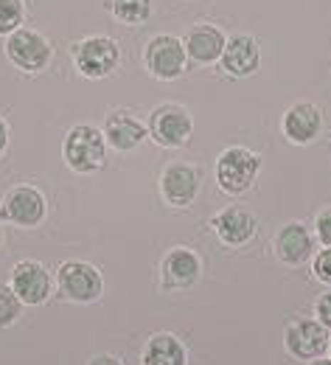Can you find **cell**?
<instances>
[{"mask_svg":"<svg viewBox=\"0 0 331 365\" xmlns=\"http://www.w3.org/2000/svg\"><path fill=\"white\" fill-rule=\"evenodd\" d=\"M225 43H228V37L214 23H196V26H191L189 34L183 37L186 53H189V59L194 65H214V62H219V56L225 51Z\"/></svg>","mask_w":331,"mask_h":365,"instance_id":"ac0fdd59","label":"cell"},{"mask_svg":"<svg viewBox=\"0 0 331 365\" xmlns=\"http://www.w3.org/2000/svg\"><path fill=\"white\" fill-rule=\"evenodd\" d=\"M26 0H0V37L14 34L26 23Z\"/></svg>","mask_w":331,"mask_h":365,"instance_id":"44dd1931","label":"cell"},{"mask_svg":"<svg viewBox=\"0 0 331 365\" xmlns=\"http://www.w3.org/2000/svg\"><path fill=\"white\" fill-rule=\"evenodd\" d=\"M160 273H163V289L183 292V289H191L199 281L202 262H199V256L191 247H172L163 256Z\"/></svg>","mask_w":331,"mask_h":365,"instance_id":"2e32d148","label":"cell"},{"mask_svg":"<svg viewBox=\"0 0 331 365\" xmlns=\"http://www.w3.org/2000/svg\"><path fill=\"white\" fill-rule=\"evenodd\" d=\"M3 53L6 59L20 71V73H43L51 59H53V46L43 31L37 29H17L14 34L6 37V46H3Z\"/></svg>","mask_w":331,"mask_h":365,"instance_id":"277c9868","label":"cell"},{"mask_svg":"<svg viewBox=\"0 0 331 365\" xmlns=\"http://www.w3.org/2000/svg\"><path fill=\"white\" fill-rule=\"evenodd\" d=\"M273 247H275V256H278L281 264L300 267L315 253V236L309 233V228L303 222H286L284 228L275 233Z\"/></svg>","mask_w":331,"mask_h":365,"instance_id":"e0dca14e","label":"cell"},{"mask_svg":"<svg viewBox=\"0 0 331 365\" xmlns=\"http://www.w3.org/2000/svg\"><path fill=\"white\" fill-rule=\"evenodd\" d=\"M329 329L320 323V320H309V318H300V320H292L286 326V334H284V346L286 351L295 357V360H317L329 351Z\"/></svg>","mask_w":331,"mask_h":365,"instance_id":"30bf717a","label":"cell"},{"mask_svg":"<svg viewBox=\"0 0 331 365\" xmlns=\"http://www.w3.org/2000/svg\"><path fill=\"white\" fill-rule=\"evenodd\" d=\"M56 295L68 304H95L104 295V278L90 262H65L56 270Z\"/></svg>","mask_w":331,"mask_h":365,"instance_id":"ba28073f","label":"cell"},{"mask_svg":"<svg viewBox=\"0 0 331 365\" xmlns=\"http://www.w3.org/2000/svg\"><path fill=\"white\" fill-rule=\"evenodd\" d=\"M0 247H3V228H0Z\"/></svg>","mask_w":331,"mask_h":365,"instance_id":"f1b7e54d","label":"cell"},{"mask_svg":"<svg viewBox=\"0 0 331 365\" xmlns=\"http://www.w3.org/2000/svg\"><path fill=\"white\" fill-rule=\"evenodd\" d=\"M329 354H331V337H329Z\"/></svg>","mask_w":331,"mask_h":365,"instance_id":"f546056e","label":"cell"},{"mask_svg":"<svg viewBox=\"0 0 331 365\" xmlns=\"http://www.w3.org/2000/svg\"><path fill=\"white\" fill-rule=\"evenodd\" d=\"M146 130H149V138L157 146H163V149H180L194 135V115L189 113V107L174 104V101L157 104L149 113Z\"/></svg>","mask_w":331,"mask_h":365,"instance_id":"8992f818","label":"cell"},{"mask_svg":"<svg viewBox=\"0 0 331 365\" xmlns=\"http://www.w3.org/2000/svg\"><path fill=\"white\" fill-rule=\"evenodd\" d=\"M62 160L73 175H93L104 169L107 160V140L104 133L93 124H76L65 133L62 140Z\"/></svg>","mask_w":331,"mask_h":365,"instance_id":"6da1fadb","label":"cell"},{"mask_svg":"<svg viewBox=\"0 0 331 365\" xmlns=\"http://www.w3.org/2000/svg\"><path fill=\"white\" fill-rule=\"evenodd\" d=\"M104 140L107 146H112L115 152H135L143 140L149 138V130L141 118H135L130 110H112L104 118Z\"/></svg>","mask_w":331,"mask_h":365,"instance_id":"9a60e30c","label":"cell"},{"mask_svg":"<svg viewBox=\"0 0 331 365\" xmlns=\"http://www.w3.org/2000/svg\"><path fill=\"white\" fill-rule=\"evenodd\" d=\"M70 59H73V68L79 76L107 79L121 65V46L107 34H93V37H85L70 46Z\"/></svg>","mask_w":331,"mask_h":365,"instance_id":"7a4b0ae2","label":"cell"},{"mask_svg":"<svg viewBox=\"0 0 331 365\" xmlns=\"http://www.w3.org/2000/svg\"><path fill=\"white\" fill-rule=\"evenodd\" d=\"M9 287L23 301V307H40L53 295V275H51V270L43 262L23 259V262L14 264Z\"/></svg>","mask_w":331,"mask_h":365,"instance_id":"9c48e42d","label":"cell"},{"mask_svg":"<svg viewBox=\"0 0 331 365\" xmlns=\"http://www.w3.org/2000/svg\"><path fill=\"white\" fill-rule=\"evenodd\" d=\"M160 194L172 208H189L199 194V169L191 163H169L160 175Z\"/></svg>","mask_w":331,"mask_h":365,"instance_id":"5bb4252c","label":"cell"},{"mask_svg":"<svg viewBox=\"0 0 331 365\" xmlns=\"http://www.w3.org/2000/svg\"><path fill=\"white\" fill-rule=\"evenodd\" d=\"M48 217V200L37 185H14L0 197V220L14 228L31 230Z\"/></svg>","mask_w":331,"mask_h":365,"instance_id":"52a82bcc","label":"cell"},{"mask_svg":"<svg viewBox=\"0 0 331 365\" xmlns=\"http://www.w3.org/2000/svg\"><path fill=\"white\" fill-rule=\"evenodd\" d=\"M143 68L157 82H174L189 68V53L180 37L174 34H154L143 48Z\"/></svg>","mask_w":331,"mask_h":365,"instance_id":"5b68a950","label":"cell"},{"mask_svg":"<svg viewBox=\"0 0 331 365\" xmlns=\"http://www.w3.org/2000/svg\"><path fill=\"white\" fill-rule=\"evenodd\" d=\"M9 138H11V130H9V121L0 115V158L6 155V149H9Z\"/></svg>","mask_w":331,"mask_h":365,"instance_id":"484cf974","label":"cell"},{"mask_svg":"<svg viewBox=\"0 0 331 365\" xmlns=\"http://www.w3.org/2000/svg\"><path fill=\"white\" fill-rule=\"evenodd\" d=\"M20 312H23V301L11 292L9 284H0V329L17 323Z\"/></svg>","mask_w":331,"mask_h":365,"instance_id":"7402d4cb","label":"cell"},{"mask_svg":"<svg viewBox=\"0 0 331 365\" xmlns=\"http://www.w3.org/2000/svg\"><path fill=\"white\" fill-rule=\"evenodd\" d=\"M211 228L225 247H244L256 239L258 220L244 205H228V208H222L219 214L211 217Z\"/></svg>","mask_w":331,"mask_h":365,"instance_id":"8fae6325","label":"cell"},{"mask_svg":"<svg viewBox=\"0 0 331 365\" xmlns=\"http://www.w3.org/2000/svg\"><path fill=\"white\" fill-rule=\"evenodd\" d=\"M258 175H261V155L247 146H228L216 158V182L231 197L250 191Z\"/></svg>","mask_w":331,"mask_h":365,"instance_id":"3957f363","label":"cell"},{"mask_svg":"<svg viewBox=\"0 0 331 365\" xmlns=\"http://www.w3.org/2000/svg\"><path fill=\"white\" fill-rule=\"evenodd\" d=\"M189 354L186 346L180 343V337L174 334H152L146 349H143V365H186Z\"/></svg>","mask_w":331,"mask_h":365,"instance_id":"d6986e66","label":"cell"},{"mask_svg":"<svg viewBox=\"0 0 331 365\" xmlns=\"http://www.w3.org/2000/svg\"><path fill=\"white\" fill-rule=\"evenodd\" d=\"M281 133L289 143L295 146H306L312 140H317L323 133V113L317 104L312 101H298L281 115Z\"/></svg>","mask_w":331,"mask_h":365,"instance_id":"4fadbf2b","label":"cell"},{"mask_svg":"<svg viewBox=\"0 0 331 365\" xmlns=\"http://www.w3.org/2000/svg\"><path fill=\"white\" fill-rule=\"evenodd\" d=\"M306 365H331V360H326V357H317V360H309Z\"/></svg>","mask_w":331,"mask_h":365,"instance_id":"83f0119b","label":"cell"},{"mask_svg":"<svg viewBox=\"0 0 331 365\" xmlns=\"http://www.w3.org/2000/svg\"><path fill=\"white\" fill-rule=\"evenodd\" d=\"M219 65H222L225 76H231V79H247V76L258 73V68H261V43L253 34L228 37L225 51L219 56Z\"/></svg>","mask_w":331,"mask_h":365,"instance_id":"7c38bea8","label":"cell"},{"mask_svg":"<svg viewBox=\"0 0 331 365\" xmlns=\"http://www.w3.org/2000/svg\"><path fill=\"white\" fill-rule=\"evenodd\" d=\"M312 273H315L317 281L331 284V247H323V250L315 256V262H312Z\"/></svg>","mask_w":331,"mask_h":365,"instance_id":"603a6c76","label":"cell"},{"mask_svg":"<svg viewBox=\"0 0 331 365\" xmlns=\"http://www.w3.org/2000/svg\"><path fill=\"white\" fill-rule=\"evenodd\" d=\"M315 315H317V320H320L326 329H331V289L317 298V304H315Z\"/></svg>","mask_w":331,"mask_h":365,"instance_id":"d4e9b609","label":"cell"},{"mask_svg":"<svg viewBox=\"0 0 331 365\" xmlns=\"http://www.w3.org/2000/svg\"><path fill=\"white\" fill-rule=\"evenodd\" d=\"M88 365H124L118 357H112V354H98V357H93Z\"/></svg>","mask_w":331,"mask_h":365,"instance_id":"4316f807","label":"cell"},{"mask_svg":"<svg viewBox=\"0 0 331 365\" xmlns=\"http://www.w3.org/2000/svg\"><path fill=\"white\" fill-rule=\"evenodd\" d=\"M104 6L124 26H143L152 17V0H104Z\"/></svg>","mask_w":331,"mask_h":365,"instance_id":"ffe728a7","label":"cell"},{"mask_svg":"<svg viewBox=\"0 0 331 365\" xmlns=\"http://www.w3.org/2000/svg\"><path fill=\"white\" fill-rule=\"evenodd\" d=\"M315 233H317V239H320L323 247H331V208L317 214V220H315Z\"/></svg>","mask_w":331,"mask_h":365,"instance_id":"cb8c5ba5","label":"cell"}]
</instances>
